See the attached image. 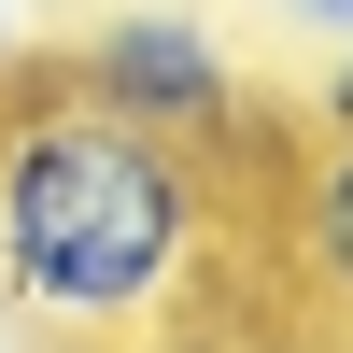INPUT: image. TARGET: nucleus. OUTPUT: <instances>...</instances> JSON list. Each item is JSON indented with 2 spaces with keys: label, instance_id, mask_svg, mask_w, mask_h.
Returning <instances> with one entry per match:
<instances>
[{
  "label": "nucleus",
  "instance_id": "obj_4",
  "mask_svg": "<svg viewBox=\"0 0 353 353\" xmlns=\"http://www.w3.org/2000/svg\"><path fill=\"white\" fill-rule=\"evenodd\" d=\"M297 28H325V43H353V0H283Z\"/></svg>",
  "mask_w": 353,
  "mask_h": 353
},
{
  "label": "nucleus",
  "instance_id": "obj_3",
  "mask_svg": "<svg viewBox=\"0 0 353 353\" xmlns=\"http://www.w3.org/2000/svg\"><path fill=\"white\" fill-rule=\"evenodd\" d=\"M297 283L353 325V128H325V156L297 184Z\"/></svg>",
  "mask_w": 353,
  "mask_h": 353
},
{
  "label": "nucleus",
  "instance_id": "obj_6",
  "mask_svg": "<svg viewBox=\"0 0 353 353\" xmlns=\"http://www.w3.org/2000/svg\"><path fill=\"white\" fill-rule=\"evenodd\" d=\"M156 353H269V339H156Z\"/></svg>",
  "mask_w": 353,
  "mask_h": 353
},
{
  "label": "nucleus",
  "instance_id": "obj_5",
  "mask_svg": "<svg viewBox=\"0 0 353 353\" xmlns=\"http://www.w3.org/2000/svg\"><path fill=\"white\" fill-rule=\"evenodd\" d=\"M311 113H325V128H353V57H339L325 85H311Z\"/></svg>",
  "mask_w": 353,
  "mask_h": 353
},
{
  "label": "nucleus",
  "instance_id": "obj_1",
  "mask_svg": "<svg viewBox=\"0 0 353 353\" xmlns=\"http://www.w3.org/2000/svg\"><path fill=\"white\" fill-rule=\"evenodd\" d=\"M198 156L85 85L0 99V325L43 353H156L198 311Z\"/></svg>",
  "mask_w": 353,
  "mask_h": 353
},
{
  "label": "nucleus",
  "instance_id": "obj_2",
  "mask_svg": "<svg viewBox=\"0 0 353 353\" xmlns=\"http://www.w3.org/2000/svg\"><path fill=\"white\" fill-rule=\"evenodd\" d=\"M71 85L113 99L128 128L184 141V156H226V141H241V57H226V28L198 14V0H128V14H99L85 57H71Z\"/></svg>",
  "mask_w": 353,
  "mask_h": 353
}]
</instances>
